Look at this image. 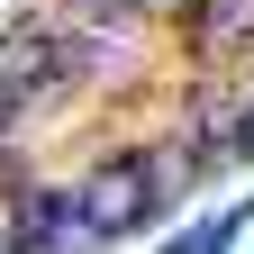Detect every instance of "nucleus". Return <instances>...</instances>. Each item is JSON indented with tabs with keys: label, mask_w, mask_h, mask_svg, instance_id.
<instances>
[{
	"label": "nucleus",
	"mask_w": 254,
	"mask_h": 254,
	"mask_svg": "<svg viewBox=\"0 0 254 254\" xmlns=\"http://www.w3.org/2000/svg\"><path fill=\"white\" fill-rule=\"evenodd\" d=\"M154 190H164V182H154L145 154H100V164L82 173L73 200H82V227H91V236H127V227H145Z\"/></svg>",
	"instance_id": "f257e3e1"
},
{
	"label": "nucleus",
	"mask_w": 254,
	"mask_h": 254,
	"mask_svg": "<svg viewBox=\"0 0 254 254\" xmlns=\"http://www.w3.org/2000/svg\"><path fill=\"white\" fill-rule=\"evenodd\" d=\"M64 73H73V27H64V18H18V27H0V82H9L18 100L55 91Z\"/></svg>",
	"instance_id": "f03ea898"
},
{
	"label": "nucleus",
	"mask_w": 254,
	"mask_h": 254,
	"mask_svg": "<svg viewBox=\"0 0 254 254\" xmlns=\"http://www.w3.org/2000/svg\"><path fill=\"white\" fill-rule=\"evenodd\" d=\"M9 118H18V91H9V82H0V127H9Z\"/></svg>",
	"instance_id": "7ed1b4c3"
}]
</instances>
